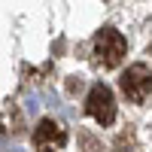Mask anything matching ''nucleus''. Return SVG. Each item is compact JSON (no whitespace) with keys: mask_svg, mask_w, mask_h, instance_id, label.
I'll return each mask as SVG.
<instances>
[{"mask_svg":"<svg viewBox=\"0 0 152 152\" xmlns=\"http://www.w3.org/2000/svg\"><path fill=\"white\" fill-rule=\"evenodd\" d=\"M122 94L131 100V104H143V100L152 94V67L149 64H131L122 73Z\"/></svg>","mask_w":152,"mask_h":152,"instance_id":"obj_1","label":"nucleus"},{"mask_svg":"<svg viewBox=\"0 0 152 152\" xmlns=\"http://www.w3.org/2000/svg\"><path fill=\"white\" fill-rule=\"evenodd\" d=\"M85 113L100 125V128L113 125V119H116V97H113L110 85H104V82L91 85V91L85 97Z\"/></svg>","mask_w":152,"mask_h":152,"instance_id":"obj_3","label":"nucleus"},{"mask_svg":"<svg viewBox=\"0 0 152 152\" xmlns=\"http://www.w3.org/2000/svg\"><path fill=\"white\" fill-rule=\"evenodd\" d=\"M67 143V131L55 119H40L34 128V146L37 152H61Z\"/></svg>","mask_w":152,"mask_h":152,"instance_id":"obj_4","label":"nucleus"},{"mask_svg":"<svg viewBox=\"0 0 152 152\" xmlns=\"http://www.w3.org/2000/svg\"><path fill=\"white\" fill-rule=\"evenodd\" d=\"M125 49H128V43H125V37L119 31H113V28L97 31V37H94V61L100 67H116L125 58Z\"/></svg>","mask_w":152,"mask_h":152,"instance_id":"obj_2","label":"nucleus"}]
</instances>
